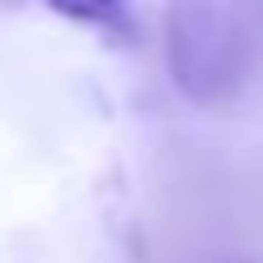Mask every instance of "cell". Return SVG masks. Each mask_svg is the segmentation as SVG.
Returning a JSON list of instances; mask_svg holds the SVG:
<instances>
[{"label":"cell","mask_w":263,"mask_h":263,"mask_svg":"<svg viewBox=\"0 0 263 263\" xmlns=\"http://www.w3.org/2000/svg\"><path fill=\"white\" fill-rule=\"evenodd\" d=\"M55 14H65V18H74V23H88V28H102L111 42H120V46H134L139 37H134V14L125 9V5H60Z\"/></svg>","instance_id":"7a4b0ae2"},{"label":"cell","mask_w":263,"mask_h":263,"mask_svg":"<svg viewBox=\"0 0 263 263\" xmlns=\"http://www.w3.org/2000/svg\"><path fill=\"white\" fill-rule=\"evenodd\" d=\"M166 74L190 106H227L250 79V28L231 5L166 9Z\"/></svg>","instance_id":"6da1fadb"}]
</instances>
